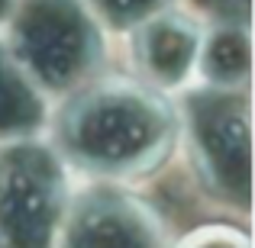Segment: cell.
<instances>
[{
	"label": "cell",
	"instance_id": "obj_1",
	"mask_svg": "<svg viewBox=\"0 0 255 248\" xmlns=\"http://www.w3.org/2000/svg\"><path fill=\"white\" fill-rule=\"evenodd\" d=\"M168 116L136 87H104L84 97L65 123L68 145L81 162L107 171H123L149 162L165 142Z\"/></svg>",
	"mask_w": 255,
	"mask_h": 248
},
{
	"label": "cell",
	"instance_id": "obj_2",
	"mask_svg": "<svg viewBox=\"0 0 255 248\" xmlns=\"http://www.w3.org/2000/svg\"><path fill=\"white\" fill-rule=\"evenodd\" d=\"M16 49L39 81L65 87L91 62V26L75 0H32L16 26Z\"/></svg>",
	"mask_w": 255,
	"mask_h": 248
},
{
	"label": "cell",
	"instance_id": "obj_3",
	"mask_svg": "<svg viewBox=\"0 0 255 248\" xmlns=\"http://www.w3.org/2000/svg\"><path fill=\"white\" fill-rule=\"evenodd\" d=\"M58 177L42 155H13L0 167V248H49Z\"/></svg>",
	"mask_w": 255,
	"mask_h": 248
},
{
	"label": "cell",
	"instance_id": "obj_4",
	"mask_svg": "<svg viewBox=\"0 0 255 248\" xmlns=\"http://www.w3.org/2000/svg\"><path fill=\"white\" fill-rule=\"evenodd\" d=\"M197 45H200V36L187 19L165 16L142 29L139 62H142L149 78H155L162 84H174L187 75L194 55H197Z\"/></svg>",
	"mask_w": 255,
	"mask_h": 248
},
{
	"label": "cell",
	"instance_id": "obj_5",
	"mask_svg": "<svg viewBox=\"0 0 255 248\" xmlns=\"http://www.w3.org/2000/svg\"><path fill=\"white\" fill-rule=\"evenodd\" d=\"M71 248H152L145 219L123 203H91L71 226Z\"/></svg>",
	"mask_w": 255,
	"mask_h": 248
},
{
	"label": "cell",
	"instance_id": "obj_6",
	"mask_svg": "<svg viewBox=\"0 0 255 248\" xmlns=\"http://www.w3.org/2000/svg\"><path fill=\"white\" fill-rule=\"evenodd\" d=\"M204 152L213 174L226 184H249V119L243 110H217L204 126Z\"/></svg>",
	"mask_w": 255,
	"mask_h": 248
},
{
	"label": "cell",
	"instance_id": "obj_7",
	"mask_svg": "<svg viewBox=\"0 0 255 248\" xmlns=\"http://www.w3.org/2000/svg\"><path fill=\"white\" fill-rule=\"evenodd\" d=\"M200 68L217 84H236L249 75V32L239 29H220L210 36V42L200 52Z\"/></svg>",
	"mask_w": 255,
	"mask_h": 248
},
{
	"label": "cell",
	"instance_id": "obj_8",
	"mask_svg": "<svg viewBox=\"0 0 255 248\" xmlns=\"http://www.w3.org/2000/svg\"><path fill=\"white\" fill-rule=\"evenodd\" d=\"M32 100L26 97V87L16 81L6 62L0 58V126H16L29 116Z\"/></svg>",
	"mask_w": 255,
	"mask_h": 248
},
{
	"label": "cell",
	"instance_id": "obj_9",
	"mask_svg": "<svg viewBox=\"0 0 255 248\" xmlns=\"http://www.w3.org/2000/svg\"><path fill=\"white\" fill-rule=\"evenodd\" d=\"M155 3H162V0H97V6L104 10V16L110 19V23H117V26L139 19L142 13H149Z\"/></svg>",
	"mask_w": 255,
	"mask_h": 248
},
{
	"label": "cell",
	"instance_id": "obj_10",
	"mask_svg": "<svg viewBox=\"0 0 255 248\" xmlns=\"http://www.w3.org/2000/svg\"><path fill=\"white\" fill-rule=\"evenodd\" d=\"M200 6H207V10L213 13H230L233 6H239V10H249V0H200Z\"/></svg>",
	"mask_w": 255,
	"mask_h": 248
},
{
	"label": "cell",
	"instance_id": "obj_11",
	"mask_svg": "<svg viewBox=\"0 0 255 248\" xmlns=\"http://www.w3.org/2000/svg\"><path fill=\"white\" fill-rule=\"evenodd\" d=\"M187 248H246V245H243V242L233 245L230 239H197V242L187 245Z\"/></svg>",
	"mask_w": 255,
	"mask_h": 248
},
{
	"label": "cell",
	"instance_id": "obj_12",
	"mask_svg": "<svg viewBox=\"0 0 255 248\" xmlns=\"http://www.w3.org/2000/svg\"><path fill=\"white\" fill-rule=\"evenodd\" d=\"M6 3H10V0H0V13H3V6H6Z\"/></svg>",
	"mask_w": 255,
	"mask_h": 248
}]
</instances>
